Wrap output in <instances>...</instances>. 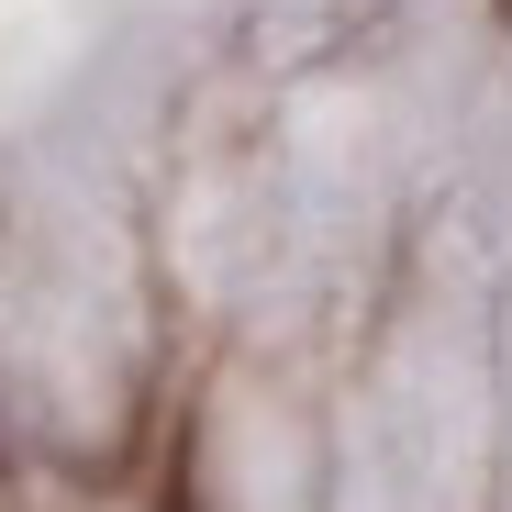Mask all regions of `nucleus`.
<instances>
[{"label":"nucleus","instance_id":"obj_1","mask_svg":"<svg viewBox=\"0 0 512 512\" xmlns=\"http://www.w3.org/2000/svg\"><path fill=\"white\" fill-rule=\"evenodd\" d=\"M0 468H12V446H0Z\"/></svg>","mask_w":512,"mask_h":512}]
</instances>
